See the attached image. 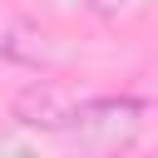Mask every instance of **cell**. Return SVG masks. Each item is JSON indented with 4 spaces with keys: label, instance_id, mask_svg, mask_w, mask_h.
<instances>
[{
    "label": "cell",
    "instance_id": "3",
    "mask_svg": "<svg viewBox=\"0 0 158 158\" xmlns=\"http://www.w3.org/2000/svg\"><path fill=\"white\" fill-rule=\"evenodd\" d=\"M133 0H89V10H99V15H114V10H128Z\"/></svg>",
    "mask_w": 158,
    "mask_h": 158
},
{
    "label": "cell",
    "instance_id": "2",
    "mask_svg": "<svg viewBox=\"0 0 158 158\" xmlns=\"http://www.w3.org/2000/svg\"><path fill=\"white\" fill-rule=\"evenodd\" d=\"M74 109H79V99H74L59 79H35V84H25V89L15 94L10 118L25 123V128H40V133H64L69 118H74Z\"/></svg>",
    "mask_w": 158,
    "mask_h": 158
},
{
    "label": "cell",
    "instance_id": "1",
    "mask_svg": "<svg viewBox=\"0 0 158 158\" xmlns=\"http://www.w3.org/2000/svg\"><path fill=\"white\" fill-rule=\"evenodd\" d=\"M138 128H143V99L104 94V99H79V109L59 138L79 153H118L138 138Z\"/></svg>",
    "mask_w": 158,
    "mask_h": 158
}]
</instances>
